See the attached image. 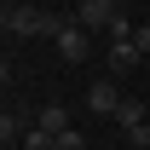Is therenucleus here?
<instances>
[{
  "label": "nucleus",
  "instance_id": "f257e3e1",
  "mask_svg": "<svg viewBox=\"0 0 150 150\" xmlns=\"http://www.w3.org/2000/svg\"><path fill=\"white\" fill-rule=\"evenodd\" d=\"M0 29L6 35H58L64 29V18L58 12H40V6H29V0H6V12H0Z\"/></svg>",
  "mask_w": 150,
  "mask_h": 150
},
{
  "label": "nucleus",
  "instance_id": "f03ea898",
  "mask_svg": "<svg viewBox=\"0 0 150 150\" xmlns=\"http://www.w3.org/2000/svg\"><path fill=\"white\" fill-rule=\"evenodd\" d=\"M52 40H58V58L64 64H87V52H93V29H81V23H64Z\"/></svg>",
  "mask_w": 150,
  "mask_h": 150
},
{
  "label": "nucleus",
  "instance_id": "7ed1b4c3",
  "mask_svg": "<svg viewBox=\"0 0 150 150\" xmlns=\"http://www.w3.org/2000/svg\"><path fill=\"white\" fill-rule=\"evenodd\" d=\"M115 18H121V0H81V6H75V23H81V29H104V35H110Z\"/></svg>",
  "mask_w": 150,
  "mask_h": 150
},
{
  "label": "nucleus",
  "instance_id": "20e7f679",
  "mask_svg": "<svg viewBox=\"0 0 150 150\" xmlns=\"http://www.w3.org/2000/svg\"><path fill=\"white\" fill-rule=\"evenodd\" d=\"M87 110H93V115H104V121H115V110H121V93H115V81H110V75L87 87Z\"/></svg>",
  "mask_w": 150,
  "mask_h": 150
},
{
  "label": "nucleus",
  "instance_id": "39448f33",
  "mask_svg": "<svg viewBox=\"0 0 150 150\" xmlns=\"http://www.w3.org/2000/svg\"><path fill=\"white\" fill-rule=\"evenodd\" d=\"M29 127H35V115L6 110V115H0V144H6V150H12V144H23V139H29Z\"/></svg>",
  "mask_w": 150,
  "mask_h": 150
},
{
  "label": "nucleus",
  "instance_id": "423d86ee",
  "mask_svg": "<svg viewBox=\"0 0 150 150\" xmlns=\"http://www.w3.org/2000/svg\"><path fill=\"white\" fill-rule=\"evenodd\" d=\"M144 64V52H139V40H110V75H127Z\"/></svg>",
  "mask_w": 150,
  "mask_h": 150
},
{
  "label": "nucleus",
  "instance_id": "0eeeda50",
  "mask_svg": "<svg viewBox=\"0 0 150 150\" xmlns=\"http://www.w3.org/2000/svg\"><path fill=\"white\" fill-rule=\"evenodd\" d=\"M35 127H46V133H64V127H75V121H69V110H64V104H46V110L35 115Z\"/></svg>",
  "mask_w": 150,
  "mask_h": 150
},
{
  "label": "nucleus",
  "instance_id": "6e6552de",
  "mask_svg": "<svg viewBox=\"0 0 150 150\" xmlns=\"http://www.w3.org/2000/svg\"><path fill=\"white\" fill-rule=\"evenodd\" d=\"M115 121H121V133L144 127V104H139V98H121V110H115Z\"/></svg>",
  "mask_w": 150,
  "mask_h": 150
},
{
  "label": "nucleus",
  "instance_id": "1a4fd4ad",
  "mask_svg": "<svg viewBox=\"0 0 150 150\" xmlns=\"http://www.w3.org/2000/svg\"><path fill=\"white\" fill-rule=\"evenodd\" d=\"M52 150H87V133H81V127H64V133H52Z\"/></svg>",
  "mask_w": 150,
  "mask_h": 150
},
{
  "label": "nucleus",
  "instance_id": "9d476101",
  "mask_svg": "<svg viewBox=\"0 0 150 150\" xmlns=\"http://www.w3.org/2000/svg\"><path fill=\"white\" fill-rule=\"evenodd\" d=\"M23 150H52V133H46V127H29V139H23Z\"/></svg>",
  "mask_w": 150,
  "mask_h": 150
},
{
  "label": "nucleus",
  "instance_id": "9b49d317",
  "mask_svg": "<svg viewBox=\"0 0 150 150\" xmlns=\"http://www.w3.org/2000/svg\"><path fill=\"white\" fill-rule=\"evenodd\" d=\"M127 144H133V150H150V121H144V127H133V133H127Z\"/></svg>",
  "mask_w": 150,
  "mask_h": 150
},
{
  "label": "nucleus",
  "instance_id": "f8f14e48",
  "mask_svg": "<svg viewBox=\"0 0 150 150\" xmlns=\"http://www.w3.org/2000/svg\"><path fill=\"white\" fill-rule=\"evenodd\" d=\"M133 40H139V52L150 58V23H139V29H133Z\"/></svg>",
  "mask_w": 150,
  "mask_h": 150
},
{
  "label": "nucleus",
  "instance_id": "ddd939ff",
  "mask_svg": "<svg viewBox=\"0 0 150 150\" xmlns=\"http://www.w3.org/2000/svg\"><path fill=\"white\" fill-rule=\"evenodd\" d=\"M144 69H150V58H144Z\"/></svg>",
  "mask_w": 150,
  "mask_h": 150
}]
</instances>
